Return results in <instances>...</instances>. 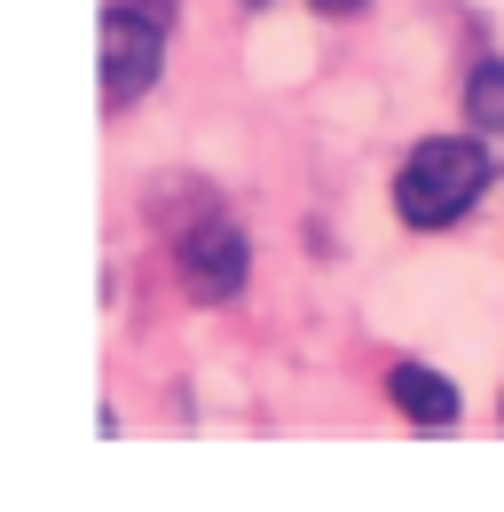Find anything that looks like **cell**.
Segmentation results:
<instances>
[{
    "mask_svg": "<svg viewBox=\"0 0 504 512\" xmlns=\"http://www.w3.org/2000/svg\"><path fill=\"white\" fill-rule=\"evenodd\" d=\"M481 190H489V150L473 134H434L394 174V213L410 229H449V221H465L481 205Z\"/></svg>",
    "mask_w": 504,
    "mask_h": 512,
    "instance_id": "obj_1",
    "label": "cell"
},
{
    "mask_svg": "<svg viewBox=\"0 0 504 512\" xmlns=\"http://www.w3.org/2000/svg\"><path fill=\"white\" fill-rule=\"evenodd\" d=\"M95 56H103V111H126V103H142L150 87H158V64H166V8L150 0V8H103V40H95Z\"/></svg>",
    "mask_w": 504,
    "mask_h": 512,
    "instance_id": "obj_2",
    "label": "cell"
},
{
    "mask_svg": "<svg viewBox=\"0 0 504 512\" xmlns=\"http://www.w3.org/2000/svg\"><path fill=\"white\" fill-rule=\"evenodd\" d=\"M182 284L197 292V300H237L245 292V229L237 221H189L182 229Z\"/></svg>",
    "mask_w": 504,
    "mask_h": 512,
    "instance_id": "obj_3",
    "label": "cell"
},
{
    "mask_svg": "<svg viewBox=\"0 0 504 512\" xmlns=\"http://www.w3.org/2000/svg\"><path fill=\"white\" fill-rule=\"evenodd\" d=\"M386 394H394V410H402L418 434H449L457 410H465L457 386L441 379V371H426V363H394V371H386Z\"/></svg>",
    "mask_w": 504,
    "mask_h": 512,
    "instance_id": "obj_4",
    "label": "cell"
},
{
    "mask_svg": "<svg viewBox=\"0 0 504 512\" xmlns=\"http://www.w3.org/2000/svg\"><path fill=\"white\" fill-rule=\"evenodd\" d=\"M465 119H473L481 134H504V64L497 56L465 71Z\"/></svg>",
    "mask_w": 504,
    "mask_h": 512,
    "instance_id": "obj_5",
    "label": "cell"
},
{
    "mask_svg": "<svg viewBox=\"0 0 504 512\" xmlns=\"http://www.w3.org/2000/svg\"><path fill=\"white\" fill-rule=\"evenodd\" d=\"M315 16H363V8H371V0H308Z\"/></svg>",
    "mask_w": 504,
    "mask_h": 512,
    "instance_id": "obj_6",
    "label": "cell"
}]
</instances>
